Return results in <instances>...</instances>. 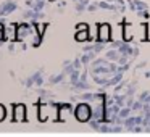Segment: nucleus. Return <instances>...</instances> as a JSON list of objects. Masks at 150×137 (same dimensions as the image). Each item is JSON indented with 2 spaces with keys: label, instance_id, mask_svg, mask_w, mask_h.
Masks as SVG:
<instances>
[{
  "label": "nucleus",
  "instance_id": "f257e3e1",
  "mask_svg": "<svg viewBox=\"0 0 150 137\" xmlns=\"http://www.w3.org/2000/svg\"><path fill=\"white\" fill-rule=\"evenodd\" d=\"M89 116H91V110L87 105H79L76 110V118L77 121H87Z\"/></svg>",
  "mask_w": 150,
  "mask_h": 137
},
{
  "label": "nucleus",
  "instance_id": "f03ea898",
  "mask_svg": "<svg viewBox=\"0 0 150 137\" xmlns=\"http://www.w3.org/2000/svg\"><path fill=\"white\" fill-rule=\"evenodd\" d=\"M24 106L23 105H18V106H15V120L16 121H23L24 120Z\"/></svg>",
  "mask_w": 150,
  "mask_h": 137
},
{
  "label": "nucleus",
  "instance_id": "7ed1b4c3",
  "mask_svg": "<svg viewBox=\"0 0 150 137\" xmlns=\"http://www.w3.org/2000/svg\"><path fill=\"white\" fill-rule=\"evenodd\" d=\"M87 29H81L79 32L76 34V40L77 42H82V40H87Z\"/></svg>",
  "mask_w": 150,
  "mask_h": 137
},
{
  "label": "nucleus",
  "instance_id": "20e7f679",
  "mask_svg": "<svg viewBox=\"0 0 150 137\" xmlns=\"http://www.w3.org/2000/svg\"><path fill=\"white\" fill-rule=\"evenodd\" d=\"M108 37H110L108 26H102V28H100V39H102V40H107Z\"/></svg>",
  "mask_w": 150,
  "mask_h": 137
},
{
  "label": "nucleus",
  "instance_id": "39448f33",
  "mask_svg": "<svg viewBox=\"0 0 150 137\" xmlns=\"http://www.w3.org/2000/svg\"><path fill=\"white\" fill-rule=\"evenodd\" d=\"M5 118V108H3V105H0V121Z\"/></svg>",
  "mask_w": 150,
  "mask_h": 137
},
{
  "label": "nucleus",
  "instance_id": "423d86ee",
  "mask_svg": "<svg viewBox=\"0 0 150 137\" xmlns=\"http://www.w3.org/2000/svg\"><path fill=\"white\" fill-rule=\"evenodd\" d=\"M81 29H87V26H86V24H79V26H77V31H81Z\"/></svg>",
  "mask_w": 150,
  "mask_h": 137
},
{
  "label": "nucleus",
  "instance_id": "0eeeda50",
  "mask_svg": "<svg viewBox=\"0 0 150 137\" xmlns=\"http://www.w3.org/2000/svg\"><path fill=\"white\" fill-rule=\"evenodd\" d=\"M2 37H3V31L0 29V40H2Z\"/></svg>",
  "mask_w": 150,
  "mask_h": 137
}]
</instances>
